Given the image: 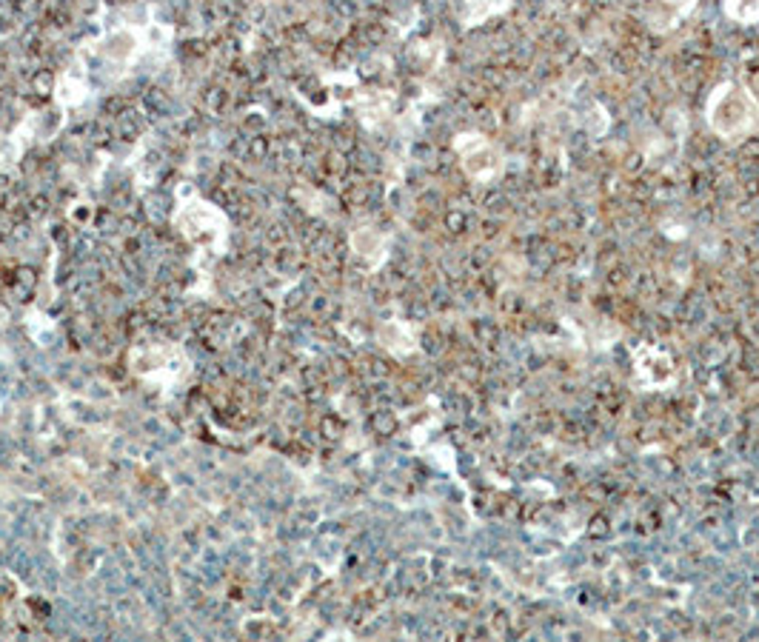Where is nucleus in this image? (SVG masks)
<instances>
[{
  "instance_id": "423d86ee",
  "label": "nucleus",
  "mask_w": 759,
  "mask_h": 642,
  "mask_svg": "<svg viewBox=\"0 0 759 642\" xmlns=\"http://www.w3.org/2000/svg\"><path fill=\"white\" fill-rule=\"evenodd\" d=\"M354 248H357V254H362V257H374V254L382 251V237L374 234V231H368V228H362V231L354 234Z\"/></svg>"
},
{
  "instance_id": "f03ea898",
  "label": "nucleus",
  "mask_w": 759,
  "mask_h": 642,
  "mask_svg": "<svg viewBox=\"0 0 759 642\" xmlns=\"http://www.w3.org/2000/svg\"><path fill=\"white\" fill-rule=\"evenodd\" d=\"M454 151L459 157V165L465 171V177H471L474 183H494L502 177L505 171V151L499 143H494L491 137L479 134V131H462L454 137Z\"/></svg>"
},
{
  "instance_id": "7ed1b4c3",
  "label": "nucleus",
  "mask_w": 759,
  "mask_h": 642,
  "mask_svg": "<svg viewBox=\"0 0 759 642\" xmlns=\"http://www.w3.org/2000/svg\"><path fill=\"white\" fill-rule=\"evenodd\" d=\"M699 0H651L648 6V29L656 31V34H665V31H673L685 17L693 14Z\"/></svg>"
},
{
  "instance_id": "20e7f679",
  "label": "nucleus",
  "mask_w": 759,
  "mask_h": 642,
  "mask_svg": "<svg viewBox=\"0 0 759 642\" xmlns=\"http://www.w3.org/2000/svg\"><path fill=\"white\" fill-rule=\"evenodd\" d=\"M514 6V0H459V26L474 29L491 17L505 14Z\"/></svg>"
},
{
  "instance_id": "39448f33",
  "label": "nucleus",
  "mask_w": 759,
  "mask_h": 642,
  "mask_svg": "<svg viewBox=\"0 0 759 642\" xmlns=\"http://www.w3.org/2000/svg\"><path fill=\"white\" fill-rule=\"evenodd\" d=\"M722 11L728 20L739 23V26L759 23V0H722Z\"/></svg>"
},
{
  "instance_id": "f257e3e1",
  "label": "nucleus",
  "mask_w": 759,
  "mask_h": 642,
  "mask_svg": "<svg viewBox=\"0 0 759 642\" xmlns=\"http://www.w3.org/2000/svg\"><path fill=\"white\" fill-rule=\"evenodd\" d=\"M705 123L716 137L728 143L745 140L759 131V100L748 86L725 80L708 94Z\"/></svg>"
}]
</instances>
